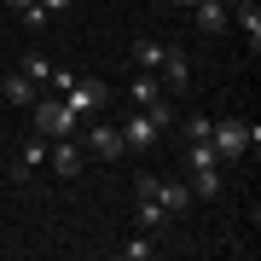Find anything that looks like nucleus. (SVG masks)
<instances>
[{"instance_id": "12", "label": "nucleus", "mask_w": 261, "mask_h": 261, "mask_svg": "<svg viewBox=\"0 0 261 261\" xmlns=\"http://www.w3.org/2000/svg\"><path fill=\"white\" fill-rule=\"evenodd\" d=\"M232 23L250 35V53H255L261 47V6H255V0H232Z\"/></svg>"}, {"instance_id": "16", "label": "nucleus", "mask_w": 261, "mask_h": 261, "mask_svg": "<svg viewBox=\"0 0 261 261\" xmlns=\"http://www.w3.org/2000/svg\"><path fill=\"white\" fill-rule=\"evenodd\" d=\"M116 255L122 261H151V255H157V232H134L128 244H116Z\"/></svg>"}, {"instance_id": "13", "label": "nucleus", "mask_w": 261, "mask_h": 261, "mask_svg": "<svg viewBox=\"0 0 261 261\" xmlns=\"http://www.w3.org/2000/svg\"><path fill=\"white\" fill-rule=\"evenodd\" d=\"M157 203H163L168 215H186V209H192V192L180 186V180H157Z\"/></svg>"}, {"instance_id": "24", "label": "nucleus", "mask_w": 261, "mask_h": 261, "mask_svg": "<svg viewBox=\"0 0 261 261\" xmlns=\"http://www.w3.org/2000/svg\"><path fill=\"white\" fill-rule=\"evenodd\" d=\"M174 6H197V0H174Z\"/></svg>"}, {"instance_id": "18", "label": "nucleus", "mask_w": 261, "mask_h": 261, "mask_svg": "<svg viewBox=\"0 0 261 261\" xmlns=\"http://www.w3.org/2000/svg\"><path fill=\"white\" fill-rule=\"evenodd\" d=\"M168 221H174V215H168V209L157 203V197H145V203H140V226H145V232H163Z\"/></svg>"}, {"instance_id": "1", "label": "nucleus", "mask_w": 261, "mask_h": 261, "mask_svg": "<svg viewBox=\"0 0 261 261\" xmlns=\"http://www.w3.org/2000/svg\"><path fill=\"white\" fill-rule=\"evenodd\" d=\"M209 145H215V157H221V163H244V157H250V145H255V128H250V122H238V116H215Z\"/></svg>"}, {"instance_id": "3", "label": "nucleus", "mask_w": 261, "mask_h": 261, "mask_svg": "<svg viewBox=\"0 0 261 261\" xmlns=\"http://www.w3.org/2000/svg\"><path fill=\"white\" fill-rule=\"evenodd\" d=\"M29 111H35V134H47V140H64V134L82 128V116L70 111V99H35Z\"/></svg>"}, {"instance_id": "21", "label": "nucleus", "mask_w": 261, "mask_h": 261, "mask_svg": "<svg viewBox=\"0 0 261 261\" xmlns=\"http://www.w3.org/2000/svg\"><path fill=\"white\" fill-rule=\"evenodd\" d=\"M47 87H58V93H70V87H75V70H70V64H64V70L53 64V75H47Z\"/></svg>"}, {"instance_id": "7", "label": "nucleus", "mask_w": 261, "mask_h": 261, "mask_svg": "<svg viewBox=\"0 0 261 261\" xmlns=\"http://www.w3.org/2000/svg\"><path fill=\"white\" fill-rule=\"evenodd\" d=\"M157 75H163V93H186V87H192V64H186V53H180V47H163Z\"/></svg>"}, {"instance_id": "8", "label": "nucleus", "mask_w": 261, "mask_h": 261, "mask_svg": "<svg viewBox=\"0 0 261 261\" xmlns=\"http://www.w3.org/2000/svg\"><path fill=\"white\" fill-rule=\"evenodd\" d=\"M157 134H163V128H157L145 111H134L128 122H122V145H128V151H157Z\"/></svg>"}, {"instance_id": "4", "label": "nucleus", "mask_w": 261, "mask_h": 261, "mask_svg": "<svg viewBox=\"0 0 261 261\" xmlns=\"http://www.w3.org/2000/svg\"><path fill=\"white\" fill-rule=\"evenodd\" d=\"M82 163H87V151H82V140H75V134L47 140V168H53L58 180H75V174H82Z\"/></svg>"}, {"instance_id": "15", "label": "nucleus", "mask_w": 261, "mask_h": 261, "mask_svg": "<svg viewBox=\"0 0 261 261\" xmlns=\"http://www.w3.org/2000/svg\"><path fill=\"white\" fill-rule=\"evenodd\" d=\"M0 87H6V99H12V105H35V99H41V87L29 82L23 70H12V75H6V82H0Z\"/></svg>"}, {"instance_id": "25", "label": "nucleus", "mask_w": 261, "mask_h": 261, "mask_svg": "<svg viewBox=\"0 0 261 261\" xmlns=\"http://www.w3.org/2000/svg\"><path fill=\"white\" fill-rule=\"evenodd\" d=\"M221 6H232V0H221Z\"/></svg>"}, {"instance_id": "22", "label": "nucleus", "mask_w": 261, "mask_h": 261, "mask_svg": "<svg viewBox=\"0 0 261 261\" xmlns=\"http://www.w3.org/2000/svg\"><path fill=\"white\" fill-rule=\"evenodd\" d=\"M35 6H41V12L53 18V12H70V0H35Z\"/></svg>"}, {"instance_id": "9", "label": "nucleus", "mask_w": 261, "mask_h": 261, "mask_svg": "<svg viewBox=\"0 0 261 261\" xmlns=\"http://www.w3.org/2000/svg\"><path fill=\"white\" fill-rule=\"evenodd\" d=\"M221 186H226V180H221V163H209V168H186V192H192V203H197V197H203V203H209V197H221Z\"/></svg>"}, {"instance_id": "23", "label": "nucleus", "mask_w": 261, "mask_h": 261, "mask_svg": "<svg viewBox=\"0 0 261 261\" xmlns=\"http://www.w3.org/2000/svg\"><path fill=\"white\" fill-rule=\"evenodd\" d=\"M6 6H12V12H23V6H35V0H6Z\"/></svg>"}, {"instance_id": "5", "label": "nucleus", "mask_w": 261, "mask_h": 261, "mask_svg": "<svg viewBox=\"0 0 261 261\" xmlns=\"http://www.w3.org/2000/svg\"><path fill=\"white\" fill-rule=\"evenodd\" d=\"M58 99H70L75 116H99L105 99H111V87H105L99 75H75V87H70V93H58Z\"/></svg>"}, {"instance_id": "10", "label": "nucleus", "mask_w": 261, "mask_h": 261, "mask_svg": "<svg viewBox=\"0 0 261 261\" xmlns=\"http://www.w3.org/2000/svg\"><path fill=\"white\" fill-rule=\"evenodd\" d=\"M41 163H47V134H29V140L18 145V163H12V174H18V180H29Z\"/></svg>"}, {"instance_id": "14", "label": "nucleus", "mask_w": 261, "mask_h": 261, "mask_svg": "<svg viewBox=\"0 0 261 261\" xmlns=\"http://www.w3.org/2000/svg\"><path fill=\"white\" fill-rule=\"evenodd\" d=\"M128 58H134V70L157 75V64H163V47H157V41H151V35H140V41H134V47H128Z\"/></svg>"}, {"instance_id": "2", "label": "nucleus", "mask_w": 261, "mask_h": 261, "mask_svg": "<svg viewBox=\"0 0 261 261\" xmlns=\"http://www.w3.org/2000/svg\"><path fill=\"white\" fill-rule=\"evenodd\" d=\"M128 99H134V111H145L157 128H168L174 122V105H168V93H163V82L157 75H145V70H134V82H128Z\"/></svg>"}, {"instance_id": "11", "label": "nucleus", "mask_w": 261, "mask_h": 261, "mask_svg": "<svg viewBox=\"0 0 261 261\" xmlns=\"http://www.w3.org/2000/svg\"><path fill=\"white\" fill-rule=\"evenodd\" d=\"M192 18H197V29H203V35H221V29L232 23V6H221V0H197Z\"/></svg>"}, {"instance_id": "17", "label": "nucleus", "mask_w": 261, "mask_h": 261, "mask_svg": "<svg viewBox=\"0 0 261 261\" xmlns=\"http://www.w3.org/2000/svg\"><path fill=\"white\" fill-rule=\"evenodd\" d=\"M18 70H23L35 87H47V75H53V58H47V53H23V64H18Z\"/></svg>"}, {"instance_id": "6", "label": "nucleus", "mask_w": 261, "mask_h": 261, "mask_svg": "<svg viewBox=\"0 0 261 261\" xmlns=\"http://www.w3.org/2000/svg\"><path fill=\"white\" fill-rule=\"evenodd\" d=\"M87 157H99V163H116V157H128V145H122V128L116 122H93L87 128Z\"/></svg>"}, {"instance_id": "19", "label": "nucleus", "mask_w": 261, "mask_h": 261, "mask_svg": "<svg viewBox=\"0 0 261 261\" xmlns=\"http://www.w3.org/2000/svg\"><path fill=\"white\" fill-rule=\"evenodd\" d=\"M209 163H221V157H215V145H209V140H192V151H186V168H209Z\"/></svg>"}, {"instance_id": "20", "label": "nucleus", "mask_w": 261, "mask_h": 261, "mask_svg": "<svg viewBox=\"0 0 261 261\" xmlns=\"http://www.w3.org/2000/svg\"><path fill=\"white\" fill-rule=\"evenodd\" d=\"M209 128H215V116H203V111L186 116V140H209Z\"/></svg>"}]
</instances>
